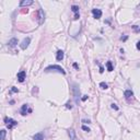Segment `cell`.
<instances>
[{"mask_svg":"<svg viewBox=\"0 0 140 140\" xmlns=\"http://www.w3.org/2000/svg\"><path fill=\"white\" fill-rule=\"evenodd\" d=\"M68 135H69V137H70V140H77L76 131L73 130V129H68Z\"/></svg>","mask_w":140,"mask_h":140,"instance_id":"10","label":"cell"},{"mask_svg":"<svg viewBox=\"0 0 140 140\" xmlns=\"http://www.w3.org/2000/svg\"><path fill=\"white\" fill-rule=\"evenodd\" d=\"M127 38H128L127 36H124V37H121V41H126V39H127Z\"/></svg>","mask_w":140,"mask_h":140,"instance_id":"29","label":"cell"},{"mask_svg":"<svg viewBox=\"0 0 140 140\" xmlns=\"http://www.w3.org/2000/svg\"><path fill=\"white\" fill-rule=\"evenodd\" d=\"M16 77H18V80H19L20 82H23V81L25 80V78H26V72L25 71H20Z\"/></svg>","mask_w":140,"mask_h":140,"instance_id":"8","label":"cell"},{"mask_svg":"<svg viewBox=\"0 0 140 140\" xmlns=\"http://www.w3.org/2000/svg\"><path fill=\"white\" fill-rule=\"evenodd\" d=\"M16 44H18V38H16V37L11 38V39L9 41V43H8V45H9L10 47H14Z\"/></svg>","mask_w":140,"mask_h":140,"instance_id":"13","label":"cell"},{"mask_svg":"<svg viewBox=\"0 0 140 140\" xmlns=\"http://www.w3.org/2000/svg\"><path fill=\"white\" fill-rule=\"evenodd\" d=\"M81 100H82V101H86V100H88V95H83Z\"/></svg>","mask_w":140,"mask_h":140,"instance_id":"26","label":"cell"},{"mask_svg":"<svg viewBox=\"0 0 140 140\" xmlns=\"http://www.w3.org/2000/svg\"><path fill=\"white\" fill-rule=\"evenodd\" d=\"M111 106H112V108H113V109H115V111H118V106L116 104H114V103H113Z\"/></svg>","mask_w":140,"mask_h":140,"instance_id":"20","label":"cell"},{"mask_svg":"<svg viewBox=\"0 0 140 140\" xmlns=\"http://www.w3.org/2000/svg\"><path fill=\"white\" fill-rule=\"evenodd\" d=\"M136 46H137V49H139V51H140V41L137 43V45H136Z\"/></svg>","mask_w":140,"mask_h":140,"instance_id":"27","label":"cell"},{"mask_svg":"<svg viewBox=\"0 0 140 140\" xmlns=\"http://www.w3.org/2000/svg\"><path fill=\"white\" fill-rule=\"evenodd\" d=\"M132 30H134L136 33H140V26L139 25H134L132 26Z\"/></svg>","mask_w":140,"mask_h":140,"instance_id":"18","label":"cell"},{"mask_svg":"<svg viewBox=\"0 0 140 140\" xmlns=\"http://www.w3.org/2000/svg\"><path fill=\"white\" fill-rule=\"evenodd\" d=\"M106 67H107L108 71H113V65H112V61H107V62H106Z\"/></svg>","mask_w":140,"mask_h":140,"instance_id":"15","label":"cell"},{"mask_svg":"<svg viewBox=\"0 0 140 140\" xmlns=\"http://www.w3.org/2000/svg\"><path fill=\"white\" fill-rule=\"evenodd\" d=\"M100 86H101L103 90H106V89L108 88V86H107V84H106L105 82H101V83H100Z\"/></svg>","mask_w":140,"mask_h":140,"instance_id":"19","label":"cell"},{"mask_svg":"<svg viewBox=\"0 0 140 140\" xmlns=\"http://www.w3.org/2000/svg\"><path fill=\"white\" fill-rule=\"evenodd\" d=\"M44 12H43V10L42 9H39L37 11V19H38V23L39 24H42V23L44 22V20H45V18H44Z\"/></svg>","mask_w":140,"mask_h":140,"instance_id":"5","label":"cell"},{"mask_svg":"<svg viewBox=\"0 0 140 140\" xmlns=\"http://www.w3.org/2000/svg\"><path fill=\"white\" fill-rule=\"evenodd\" d=\"M21 115H26V113H31L32 112V108H30L29 104H23L22 105V107H21Z\"/></svg>","mask_w":140,"mask_h":140,"instance_id":"4","label":"cell"},{"mask_svg":"<svg viewBox=\"0 0 140 140\" xmlns=\"http://www.w3.org/2000/svg\"><path fill=\"white\" fill-rule=\"evenodd\" d=\"M33 4V0H26V1H21L20 2V7H27Z\"/></svg>","mask_w":140,"mask_h":140,"instance_id":"14","label":"cell"},{"mask_svg":"<svg viewBox=\"0 0 140 140\" xmlns=\"http://www.w3.org/2000/svg\"><path fill=\"white\" fill-rule=\"evenodd\" d=\"M103 71H104V68H103V67H100V72L103 73Z\"/></svg>","mask_w":140,"mask_h":140,"instance_id":"28","label":"cell"},{"mask_svg":"<svg viewBox=\"0 0 140 140\" xmlns=\"http://www.w3.org/2000/svg\"><path fill=\"white\" fill-rule=\"evenodd\" d=\"M124 96L127 100H129L130 97H132V96H134V92H132L131 90H126V91L124 92Z\"/></svg>","mask_w":140,"mask_h":140,"instance_id":"11","label":"cell"},{"mask_svg":"<svg viewBox=\"0 0 140 140\" xmlns=\"http://www.w3.org/2000/svg\"><path fill=\"white\" fill-rule=\"evenodd\" d=\"M1 132V140H4L6 139V134H7V131L4 130V129H2V130L0 131Z\"/></svg>","mask_w":140,"mask_h":140,"instance_id":"17","label":"cell"},{"mask_svg":"<svg viewBox=\"0 0 140 140\" xmlns=\"http://www.w3.org/2000/svg\"><path fill=\"white\" fill-rule=\"evenodd\" d=\"M64 51H61V49H59V51L56 53V59H57L58 61H60L64 59Z\"/></svg>","mask_w":140,"mask_h":140,"instance_id":"9","label":"cell"},{"mask_svg":"<svg viewBox=\"0 0 140 140\" xmlns=\"http://www.w3.org/2000/svg\"><path fill=\"white\" fill-rule=\"evenodd\" d=\"M82 123H84V124H90L91 121H90V119H83Z\"/></svg>","mask_w":140,"mask_h":140,"instance_id":"23","label":"cell"},{"mask_svg":"<svg viewBox=\"0 0 140 140\" xmlns=\"http://www.w3.org/2000/svg\"><path fill=\"white\" fill-rule=\"evenodd\" d=\"M82 129H83L84 131H90V128H89V127H86V125H83V126H82Z\"/></svg>","mask_w":140,"mask_h":140,"instance_id":"21","label":"cell"},{"mask_svg":"<svg viewBox=\"0 0 140 140\" xmlns=\"http://www.w3.org/2000/svg\"><path fill=\"white\" fill-rule=\"evenodd\" d=\"M79 18H80V14H79V13H76V14H74V18H73V19H74V20H78Z\"/></svg>","mask_w":140,"mask_h":140,"instance_id":"22","label":"cell"},{"mask_svg":"<svg viewBox=\"0 0 140 140\" xmlns=\"http://www.w3.org/2000/svg\"><path fill=\"white\" fill-rule=\"evenodd\" d=\"M33 140H44V135L42 132H37L33 136Z\"/></svg>","mask_w":140,"mask_h":140,"instance_id":"12","label":"cell"},{"mask_svg":"<svg viewBox=\"0 0 140 140\" xmlns=\"http://www.w3.org/2000/svg\"><path fill=\"white\" fill-rule=\"evenodd\" d=\"M66 107H67V108H70V109H71V108H72V105L70 104V103H67V104H66Z\"/></svg>","mask_w":140,"mask_h":140,"instance_id":"24","label":"cell"},{"mask_svg":"<svg viewBox=\"0 0 140 140\" xmlns=\"http://www.w3.org/2000/svg\"><path fill=\"white\" fill-rule=\"evenodd\" d=\"M30 42H31V38H30V37L24 38V39H23V42L21 43V45H20V46H21V48H22V49H26V48H27V46L30 45Z\"/></svg>","mask_w":140,"mask_h":140,"instance_id":"6","label":"cell"},{"mask_svg":"<svg viewBox=\"0 0 140 140\" xmlns=\"http://www.w3.org/2000/svg\"><path fill=\"white\" fill-rule=\"evenodd\" d=\"M92 13H93V16L94 19H100L102 16V11L100 9H93L92 10Z\"/></svg>","mask_w":140,"mask_h":140,"instance_id":"7","label":"cell"},{"mask_svg":"<svg viewBox=\"0 0 140 140\" xmlns=\"http://www.w3.org/2000/svg\"><path fill=\"white\" fill-rule=\"evenodd\" d=\"M4 123H6V126H7L8 129H12L14 126L18 125V121H14V119H12V118H10V117H6V118H4Z\"/></svg>","mask_w":140,"mask_h":140,"instance_id":"2","label":"cell"},{"mask_svg":"<svg viewBox=\"0 0 140 140\" xmlns=\"http://www.w3.org/2000/svg\"><path fill=\"white\" fill-rule=\"evenodd\" d=\"M72 92H73V97H74V102H76V104H79L80 90H79V86H77V84H73V88H72Z\"/></svg>","mask_w":140,"mask_h":140,"instance_id":"3","label":"cell"},{"mask_svg":"<svg viewBox=\"0 0 140 140\" xmlns=\"http://www.w3.org/2000/svg\"><path fill=\"white\" fill-rule=\"evenodd\" d=\"M45 71H57V72L59 73H62V74H65L66 73V71L64 70V68L60 67V66H58V65H53V66H48L46 69H45Z\"/></svg>","mask_w":140,"mask_h":140,"instance_id":"1","label":"cell"},{"mask_svg":"<svg viewBox=\"0 0 140 140\" xmlns=\"http://www.w3.org/2000/svg\"><path fill=\"white\" fill-rule=\"evenodd\" d=\"M11 91H12V92H18V89H16V86H12V89H11Z\"/></svg>","mask_w":140,"mask_h":140,"instance_id":"25","label":"cell"},{"mask_svg":"<svg viewBox=\"0 0 140 140\" xmlns=\"http://www.w3.org/2000/svg\"><path fill=\"white\" fill-rule=\"evenodd\" d=\"M71 10H72L74 13H79V7L78 6H72L71 7Z\"/></svg>","mask_w":140,"mask_h":140,"instance_id":"16","label":"cell"}]
</instances>
